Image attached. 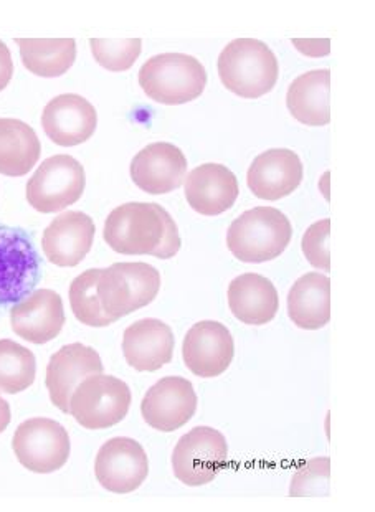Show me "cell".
Segmentation results:
<instances>
[{"label":"cell","mask_w":375,"mask_h":512,"mask_svg":"<svg viewBox=\"0 0 375 512\" xmlns=\"http://www.w3.org/2000/svg\"><path fill=\"white\" fill-rule=\"evenodd\" d=\"M24 67L42 78H57L73 67L76 42L73 38H15Z\"/></svg>","instance_id":"26"},{"label":"cell","mask_w":375,"mask_h":512,"mask_svg":"<svg viewBox=\"0 0 375 512\" xmlns=\"http://www.w3.org/2000/svg\"><path fill=\"white\" fill-rule=\"evenodd\" d=\"M174 347V332L159 319H139L123 334L124 359L138 372H157L171 364Z\"/></svg>","instance_id":"21"},{"label":"cell","mask_w":375,"mask_h":512,"mask_svg":"<svg viewBox=\"0 0 375 512\" xmlns=\"http://www.w3.org/2000/svg\"><path fill=\"white\" fill-rule=\"evenodd\" d=\"M194 385L184 377H164L144 395V422L157 432L171 433L184 427L197 412Z\"/></svg>","instance_id":"12"},{"label":"cell","mask_w":375,"mask_h":512,"mask_svg":"<svg viewBox=\"0 0 375 512\" xmlns=\"http://www.w3.org/2000/svg\"><path fill=\"white\" fill-rule=\"evenodd\" d=\"M159 290L161 273L148 263H114L98 281L101 306L116 321L151 304Z\"/></svg>","instance_id":"5"},{"label":"cell","mask_w":375,"mask_h":512,"mask_svg":"<svg viewBox=\"0 0 375 512\" xmlns=\"http://www.w3.org/2000/svg\"><path fill=\"white\" fill-rule=\"evenodd\" d=\"M91 53L108 72H128L143 50L141 38H91Z\"/></svg>","instance_id":"29"},{"label":"cell","mask_w":375,"mask_h":512,"mask_svg":"<svg viewBox=\"0 0 375 512\" xmlns=\"http://www.w3.org/2000/svg\"><path fill=\"white\" fill-rule=\"evenodd\" d=\"M42 154L34 128L20 119L0 118V174L27 176Z\"/></svg>","instance_id":"25"},{"label":"cell","mask_w":375,"mask_h":512,"mask_svg":"<svg viewBox=\"0 0 375 512\" xmlns=\"http://www.w3.org/2000/svg\"><path fill=\"white\" fill-rule=\"evenodd\" d=\"M217 67L225 88L245 100H257L270 93L280 76L275 53L257 38H237L228 43Z\"/></svg>","instance_id":"2"},{"label":"cell","mask_w":375,"mask_h":512,"mask_svg":"<svg viewBox=\"0 0 375 512\" xmlns=\"http://www.w3.org/2000/svg\"><path fill=\"white\" fill-rule=\"evenodd\" d=\"M291 323L306 331H318L331 321V281L318 271L296 280L288 294Z\"/></svg>","instance_id":"23"},{"label":"cell","mask_w":375,"mask_h":512,"mask_svg":"<svg viewBox=\"0 0 375 512\" xmlns=\"http://www.w3.org/2000/svg\"><path fill=\"white\" fill-rule=\"evenodd\" d=\"M14 76V60L9 47L0 40V91H4Z\"/></svg>","instance_id":"32"},{"label":"cell","mask_w":375,"mask_h":512,"mask_svg":"<svg viewBox=\"0 0 375 512\" xmlns=\"http://www.w3.org/2000/svg\"><path fill=\"white\" fill-rule=\"evenodd\" d=\"M95 475L98 483L110 493H133L148 478V455L133 438H111L96 455Z\"/></svg>","instance_id":"11"},{"label":"cell","mask_w":375,"mask_h":512,"mask_svg":"<svg viewBox=\"0 0 375 512\" xmlns=\"http://www.w3.org/2000/svg\"><path fill=\"white\" fill-rule=\"evenodd\" d=\"M131 179L146 194L164 195L186 181V154L171 143H152L134 156Z\"/></svg>","instance_id":"15"},{"label":"cell","mask_w":375,"mask_h":512,"mask_svg":"<svg viewBox=\"0 0 375 512\" xmlns=\"http://www.w3.org/2000/svg\"><path fill=\"white\" fill-rule=\"evenodd\" d=\"M331 230V220L323 219L313 223L304 233L301 248L309 265L318 270L331 271L329 260L328 238Z\"/></svg>","instance_id":"31"},{"label":"cell","mask_w":375,"mask_h":512,"mask_svg":"<svg viewBox=\"0 0 375 512\" xmlns=\"http://www.w3.org/2000/svg\"><path fill=\"white\" fill-rule=\"evenodd\" d=\"M95 374H103V362L93 347L80 342L63 346L50 357L45 377L53 405L63 413H70V399L76 387Z\"/></svg>","instance_id":"14"},{"label":"cell","mask_w":375,"mask_h":512,"mask_svg":"<svg viewBox=\"0 0 375 512\" xmlns=\"http://www.w3.org/2000/svg\"><path fill=\"white\" fill-rule=\"evenodd\" d=\"M235 356V342L227 326L217 321H200L184 337L182 357L192 374L212 379L224 374Z\"/></svg>","instance_id":"13"},{"label":"cell","mask_w":375,"mask_h":512,"mask_svg":"<svg viewBox=\"0 0 375 512\" xmlns=\"http://www.w3.org/2000/svg\"><path fill=\"white\" fill-rule=\"evenodd\" d=\"M228 308L240 323L263 326L275 319L280 296L275 285L258 273H245L228 285Z\"/></svg>","instance_id":"22"},{"label":"cell","mask_w":375,"mask_h":512,"mask_svg":"<svg viewBox=\"0 0 375 512\" xmlns=\"http://www.w3.org/2000/svg\"><path fill=\"white\" fill-rule=\"evenodd\" d=\"M101 268L86 270L80 276H76L70 285V306H72L75 318L90 328H106L116 323V319L110 318L101 306L98 298V281H100Z\"/></svg>","instance_id":"28"},{"label":"cell","mask_w":375,"mask_h":512,"mask_svg":"<svg viewBox=\"0 0 375 512\" xmlns=\"http://www.w3.org/2000/svg\"><path fill=\"white\" fill-rule=\"evenodd\" d=\"M98 126L95 106L75 93L55 96L42 113V128L50 141L62 147L80 146L93 138Z\"/></svg>","instance_id":"16"},{"label":"cell","mask_w":375,"mask_h":512,"mask_svg":"<svg viewBox=\"0 0 375 512\" xmlns=\"http://www.w3.org/2000/svg\"><path fill=\"white\" fill-rule=\"evenodd\" d=\"M228 445L224 435L212 427H195L177 441L172 470L181 483L199 488L212 483L227 466Z\"/></svg>","instance_id":"10"},{"label":"cell","mask_w":375,"mask_h":512,"mask_svg":"<svg viewBox=\"0 0 375 512\" xmlns=\"http://www.w3.org/2000/svg\"><path fill=\"white\" fill-rule=\"evenodd\" d=\"M10 420H12V413H10L9 402L0 397V433H4L7 430Z\"/></svg>","instance_id":"34"},{"label":"cell","mask_w":375,"mask_h":512,"mask_svg":"<svg viewBox=\"0 0 375 512\" xmlns=\"http://www.w3.org/2000/svg\"><path fill=\"white\" fill-rule=\"evenodd\" d=\"M96 227L90 215L70 210L45 228L42 250L47 260L62 268H75L85 260L95 242Z\"/></svg>","instance_id":"17"},{"label":"cell","mask_w":375,"mask_h":512,"mask_svg":"<svg viewBox=\"0 0 375 512\" xmlns=\"http://www.w3.org/2000/svg\"><path fill=\"white\" fill-rule=\"evenodd\" d=\"M293 238L288 217L275 207H255L233 220L227 247L243 263H265L283 255Z\"/></svg>","instance_id":"3"},{"label":"cell","mask_w":375,"mask_h":512,"mask_svg":"<svg viewBox=\"0 0 375 512\" xmlns=\"http://www.w3.org/2000/svg\"><path fill=\"white\" fill-rule=\"evenodd\" d=\"M303 177V162L295 151L270 149L255 157L247 172V185L258 199L276 202L293 194Z\"/></svg>","instance_id":"18"},{"label":"cell","mask_w":375,"mask_h":512,"mask_svg":"<svg viewBox=\"0 0 375 512\" xmlns=\"http://www.w3.org/2000/svg\"><path fill=\"white\" fill-rule=\"evenodd\" d=\"M40 278L42 261L29 233L0 225V308L30 296Z\"/></svg>","instance_id":"8"},{"label":"cell","mask_w":375,"mask_h":512,"mask_svg":"<svg viewBox=\"0 0 375 512\" xmlns=\"http://www.w3.org/2000/svg\"><path fill=\"white\" fill-rule=\"evenodd\" d=\"M329 81V70H311L291 83L286 93V106L296 121L306 126L329 124Z\"/></svg>","instance_id":"24"},{"label":"cell","mask_w":375,"mask_h":512,"mask_svg":"<svg viewBox=\"0 0 375 512\" xmlns=\"http://www.w3.org/2000/svg\"><path fill=\"white\" fill-rule=\"evenodd\" d=\"M108 247L119 255H149L169 260L181 250V235L171 214L159 204L131 202L108 215L103 230Z\"/></svg>","instance_id":"1"},{"label":"cell","mask_w":375,"mask_h":512,"mask_svg":"<svg viewBox=\"0 0 375 512\" xmlns=\"http://www.w3.org/2000/svg\"><path fill=\"white\" fill-rule=\"evenodd\" d=\"M329 471L331 461L328 456L313 458L306 465L301 466L291 479V498H309V496H328Z\"/></svg>","instance_id":"30"},{"label":"cell","mask_w":375,"mask_h":512,"mask_svg":"<svg viewBox=\"0 0 375 512\" xmlns=\"http://www.w3.org/2000/svg\"><path fill=\"white\" fill-rule=\"evenodd\" d=\"M139 85L148 98L161 105H186L204 93L207 72L192 55L161 53L141 67Z\"/></svg>","instance_id":"4"},{"label":"cell","mask_w":375,"mask_h":512,"mask_svg":"<svg viewBox=\"0 0 375 512\" xmlns=\"http://www.w3.org/2000/svg\"><path fill=\"white\" fill-rule=\"evenodd\" d=\"M128 384L113 375L86 377L70 399V415L86 430H106L123 422L131 408Z\"/></svg>","instance_id":"6"},{"label":"cell","mask_w":375,"mask_h":512,"mask_svg":"<svg viewBox=\"0 0 375 512\" xmlns=\"http://www.w3.org/2000/svg\"><path fill=\"white\" fill-rule=\"evenodd\" d=\"M187 204L204 217H217L232 209L240 194L238 179L222 164H202L186 176Z\"/></svg>","instance_id":"20"},{"label":"cell","mask_w":375,"mask_h":512,"mask_svg":"<svg viewBox=\"0 0 375 512\" xmlns=\"http://www.w3.org/2000/svg\"><path fill=\"white\" fill-rule=\"evenodd\" d=\"M85 167L67 154L48 157L27 182V202L40 214L62 212L85 192Z\"/></svg>","instance_id":"7"},{"label":"cell","mask_w":375,"mask_h":512,"mask_svg":"<svg viewBox=\"0 0 375 512\" xmlns=\"http://www.w3.org/2000/svg\"><path fill=\"white\" fill-rule=\"evenodd\" d=\"M293 43H295V47L303 52L304 55H308V57H324V55H328L329 53V40L328 38H324V40H300V38H293Z\"/></svg>","instance_id":"33"},{"label":"cell","mask_w":375,"mask_h":512,"mask_svg":"<svg viewBox=\"0 0 375 512\" xmlns=\"http://www.w3.org/2000/svg\"><path fill=\"white\" fill-rule=\"evenodd\" d=\"M67 323L62 296L38 290L10 309V326L17 336L32 344H47L60 336Z\"/></svg>","instance_id":"19"},{"label":"cell","mask_w":375,"mask_h":512,"mask_svg":"<svg viewBox=\"0 0 375 512\" xmlns=\"http://www.w3.org/2000/svg\"><path fill=\"white\" fill-rule=\"evenodd\" d=\"M37 375L34 352L10 339L0 341V392L15 395L30 389Z\"/></svg>","instance_id":"27"},{"label":"cell","mask_w":375,"mask_h":512,"mask_svg":"<svg viewBox=\"0 0 375 512\" xmlns=\"http://www.w3.org/2000/svg\"><path fill=\"white\" fill-rule=\"evenodd\" d=\"M12 450L27 470L50 475L67 465L72 443L63 425L52 418L35 417L20 423L15 430Z\"/></svg>","instance_id":"9"}]
</instances>
